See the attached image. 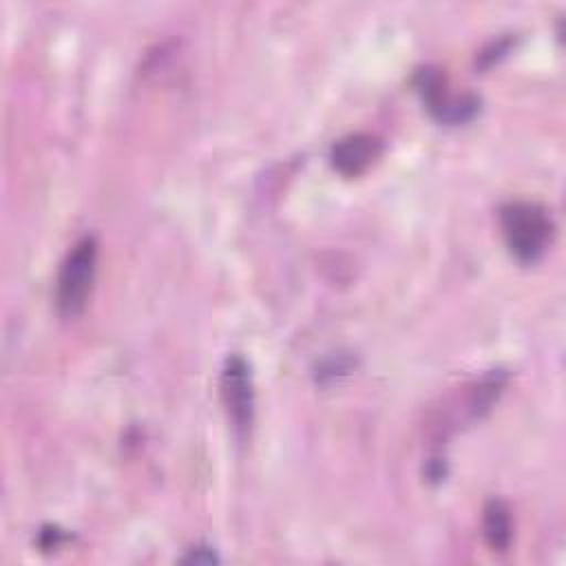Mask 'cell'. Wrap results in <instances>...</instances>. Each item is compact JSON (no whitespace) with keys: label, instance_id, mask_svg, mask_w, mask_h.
I'll return each instance as SVG.
<instances>
[{"label":"cell","instance_id":"obj_1","mask_svg":"<svg viewBox=\"0 0 566 566\" xmlns=\"http://www.w3.org/2000/svg\"><path fill=\"white\" fill-rule=\"evenodd\" d=\"M500 226L509 252L520 263H535L553 241V219L535 201H509L500 208Z\"/></svg>","mask_w":566,"mask_h":566},{"label":"cell","instance_id":"obj_2","mask_svg":"<svg viewBox=\"0 0 566 566\" xmlns=\"http://www.w3.org/2000/svg\"><path fill=\"white\" fill-rule=\"evenodd\" d=\"M97 272V239L93 234L82 237L64 256L57 285H55V305L64 318H75L84 312Z\"/></svg>","mask_w":566,"mask_h":566},{"label":"cell","instance_id":"obj_3","mask_svg":"<svg viewBox=\"0 0 566 566\" xmlns=\"http://www.w3.org/2000/svg\"><path fill=\"white\" fill-rule=\"evenodd\" d=\"M221 400L239 436H245L254 420V387L250 365L241 356H228L219 378Z\"/></svg>","mask_w":566,"mask_h":566},{"label":"cell","instance_id":"obj_4","mask_svg":"<svg viewBox=\"0 0 566 566\" xmlns=\"http://www.w3.org/2000/svg\"><path fill=\"white\" fill-rule=\"evenodd\" d=\"M416 88L422 95L429 113L444 124L469 122L480 111V99L471 93L451 95L447 93L444 77L438 69H422L416 75Z\"/></svg>","mask_w":566,"mask_h":566},{"label":"cell","instance_id":"obj_5","mask_svg":"<svg viewBox=\"0 0 566 566\" xmlns=\"http://www.w3.org/2000/svg\"><path fill=\"white\" fill-rule=\"evenodd\" d=\"M380 153H382V142L376 135L352 133L332 146L329 159H332V166L343 177H358L367 168H371V164H376Z\"/></svg>","mask_w":566,"mask_h":566},{"label":"cell","instance_id":"obj_6","mask_svg":"<svg viewBox=\"0 0 566 566\" xmlns=\"http://www.w3.org/2000/svg\"><path fill=\"white\" fill-rule=\"evenodd\" d=\"M482 535L493 553H506L513 539L511 511L502 500H489L482 511Z\"/></svg>","mask_w":566,"mask_h":566}]
</instances>
